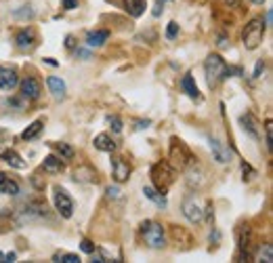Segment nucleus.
I'll return each instance as SVG.
<instances>
[{"mask_svg":"<svg viewBox=\"0 0 273 263\" xmlns=\"http://www.w3.org/2000/svg\"><path fill=\"white\" fill-rule=\"evenodd\" d=\"M181 89L183 93L187 95V97H192V99H200V91H198V85H196V80L192 74H185L181 78Z\"/></svg>","mask_w":273,"mask_h":263,"instance_id":"obj_20","label":"nucleus"},{"mask_svg":"<svg viewBox=\"0 0 273 263\" xmlns=\"http://www.w3.org/2000/svg\"><path fill=\"white\" fill-rule=\"evenodd\" d=\"M53 202H55L57 213L61 215L63 219H69L74 215V200H72V196H69L61 185H55L53 187Z\"/></svg>","mask_w":273,"mask_h":263,"instance_id":"obj_6","label":"nucleus"},{"mask_svg":"<svg viewBox=\"0 0 273 263\" xmlns=\"http://www.w3.org/2000/svg\"><path fill=\"white\" fill-rule=\"evenodd\" d=\"M110 38V32L108 30H93L86 34V44L90 46V49H99V46H103L105 42H108Z\"/></svg>","mask_w":273,"mask_h":263,"instance_id":"obj_17","label":"nucleus"},{"mask_svg":"<svg viewBox=\"0 0 273 263\" xmlns=\"http://www.w3.org/2000/svg\"><path fill=\"white\" fill-rule=\"evenodd\" d=\"M42 128H44V120H34L26 130L21 133V139L23 141H32V139H36L40 133H42Z\"/></svg>","mask_w":273,"mask_h":263,"instance_id":"obj_23","label":"nucleus"},{"mask_svg":"<svg viewBox=\"0 0 273 263\" xmlns=\"http://www.w3.org/2000/svg\"><path fill=\"white\" fill-rule=\"evenodd\" d=\"M7 177H9V175H5V173H0V187H3V183L7 181Z\"/></svg>","mask_w":273,"mask_h":263,"instance_id":"obj_45","label":"nucleus"},{"mask_svg":"<svg viewBox=\"0 0 273 263\" xmlns=\"http://www.w3.org/2000/svg\"><path fill=\"white\" fill-rule=\"evenodd\" d=\"M260 72H265V61H263V59H258V61H256V68H254V78H260Z\"/></svg>","mask_w":273,"mask_h":263,"instance_id":"obj_38","label":"nucleus"},{"mask_svg":"<svg viewBox=\"0 0 273 263\" xmlns=\"http://www.w3.org/2000/svg\"><path fill=\"white\" fill-rule=\"evenodd\" d=\"M15 259H17L15 253H7V255H5V261H15Z\"/></svg>","mask_w":273,"mask_h":263,"instance_id":"obj_43","label":"nucleus"},{"mask_svg":"<svg viewBox=\"0 0 273 263\" xmlns=\"http://www.w3.org/2000/svg\"><path fill=\"white\" fill-rule=\"evenodd\" d=\"M76 44H78V42H76L74 36H72V34H67V36H65V49H67V51H74V49H76Z\"/></svg>","mask_w":273,"mask_h":263,"instance_id":"obj_37","label":"nucleus"},{"mask_svg":"<svg viewBox=\"0 0 273 263\" xmlns=\"http://www.w3.org/2000/svg\"><path fill=\"white\" fill-rule=\"evenodd\" d=\"M271 133H273V126H271V120H267L265 122V141H267V150L271 152V148H273V137H271Z\"/></svg>","mask_w":273,"mask_h":263,"instance_id":"obj_32","label":"nucleus"},{"mask_svg":"<svg viewBox=\"0 0 273 263\" xmlns=\"http://www.w3.org/2000/svg\"><path fill=\"white\" fill-rule=\"evenodd\" d=\"M76 51V57H82V59H90V53L88 51H82V49H74Z\"/></svg>","mask_w":273,"mask_h":263,"instance_id":"obj_41","label":"nucleus"},{"mask_svg":"<svg viewBox=\"0 0 273 263\" xmlns=\"http://www.w3.org/2000/svg\"><path fill=\"white\" fill-rule=\"evenodd\" d=\"M19 91H21V97L28 99V101H36L40 95H42V85L38 78L34 76H26L19 82Z\"/></svg>","mask_w":273,"mask_h":263,"instance_id":"obj_9","label":"nucleus"},{"mask_svg":"<svg viewBox=\"0 0 273 263\" xmlns=\"http://www.w3.org/2000/svg\"><path fill=\"white\" fill-rule=\"evenodd\" d=\"M80 248L84 250V253H88V255H90V253H93V250L97 248V246H95V244H93V242L88 240V238H82V242H80Z\"/></svg>","mask_w":273,"mask_h":263,"instance_id":"obj_33","label":"nucleus"},{"mask_svg":"<svg viewBox=\"0 0 273 263\" xmlns=\"http://www.w3.org/2000/svg\"><path fill=\"white\" fill-rule=\"evenodd\" d=\"M149 124H151V120H139L135 128H137V130H143V128H147Z\"/></svg>","mask_w":273,"mask_h":263,"instance_id":"obj_40","label":"nucleus"},{"mask_svg":"<svg viewBox=\"0 0 273 263\" xmlns=\"http://www.w3.org/2000/svg\"><path fill=\"white\" fill-rule=\"evenodd\" d=\"M19 85V74L15 68L0 65V91H13Z\"/></svg>","mask_w":273,"mask_h":263,"instance_id":"obj_10","label":"nucleus"},{"mask_svg":"<svg viewBox=\"0 0 273 263\" xmlns=\"http://www.w3.org/2000/svg\"><path fill=\"white\" fill-rule=\"evenodd\" d=\"M174 166L170 162H156L151 166V181H153V187L158 189V192L166 194L168 192V187L174 183Z\"/></svg>","mask_w":273,"mask_h":263,"instance_id":"obj_3","label":"nucleus"},{"mask_svg":"<svg viewBox=\"0 0 273 263\" xmlns=\"http://www.w3.org/2000/svg\"><path fill=\"white\" fill-rule=\"evenodd\" d=\"M217 44L221 46V49H225V46H227V36H225V34L219 36V42H217Z\"/></svg>","mask_w":273,"mask_h":263,"instance_id":"obj_42","label":"nucleus"},{"mask_svg":"<svg viewBox=\"0 0 273 263\" xmlns=\"http://www.w3.org/2000/svg\"><path fill=\"white\" fill-rule=\"evenodd\" d=\"M15 44L17 49L21 51H28V49H34V44H36V32L32 28H23L15 34Z\"/></svg>","mask_w":273,"mask_h":263,"instance_id":"obj_13","label":"nucleus"},{"mask_svg":"<svg viewBox=\"0 0 273 263\" xmlns=\"http://www.w3.org/2000/svg\"><path fill=\"white\" fill-rule=\"evenodd\" d=\"M108 124L112 126L114 133H122V118L120 116H108Z\"/></svg>","mask_w":273,"mask_h":263,"instance_id":"obj_27","label":"nucleus"},{"mask_svg":"<svg viewBox=\"0 0 273 263\" xmlns=\"http://www.w3.org/2000/svg\"><path fill=\"white\" fill-rule=\"evenodd\" d=\"M105 192H108V198H120V189H118L116 185H110Z\"/></svg>","mask_w":273,"mask_h":263,"instance_id":"obj_39","label":"nucleus"},{"mask_svg":"<svg viewBox=\"0 0 273 263\" xmlns=\"http://www.w3.org/2000/svg\"><path fill=\"white\" fill-rule=\"evenodd\" d=\"M42 169L46 173H51V175H57V173H61L65 169V164H63V158H59V156H46L44 162H42Z\"/></svg>","mask_w":273,"mask_h":263,"instance_id":"obj_19","label":"nucleus"},{"mask_svg":"<svg viewBox=\"0 0 273 263\" xmlns=\"http://www.w3.org/2000/svg\"><path fill=\"white\" fill-rule=\"evenodd\" d=\"M78 0H61V9H65V11H74V9H78Z\"/></svg>","mask_w":273,"mask_h":263,"instance_id":"obj_35","label":"nucleus"},{"mask_svg":"<svg viewBox=\"0 0 273 263\" xmlns=\"http://www.w3.org/2000/svg\"><path fill=\"white\" fill-rule=\"evenodd\" d=\"M208 143H210V152H212V156H215V160L219 164H227L229 156H231L227 146H225V143L221 139H217V137H208Z\"/></svg>","mask_w":273,"mask_h":263,"instance_id":"obj_12","label":"nucleus"},{"mask_svg":"<svg viewBox=\"0 0 273 263\" xmlns=\"http://www.w3.org/2000/svg\"><path fill=\"white\" fill-rule=\"evenodd\" d=\"M143 194H145V198L147 200H151V202H156V205L160 207V209H166V194H162V192H158L156 187H151V185H145L143 187Z\"/></svg>","mask_w":273,"mask_h":263,"instance_id":"obj_22","label":"nucleus"},{"mask_svg":"<svg viewBox=\"0 0 273 263\" xmlns=\"http://www.w3.org/2000/svg\"><path fill=\"white\" fill-rule=\"evenodd\" d=\"M235 238H237V259H248L252 255V232L248 225H240L235 230Z\"/></svg>","mask_w":273,"mask_h":263,"instance_id":"obj_7","label":"nucleus"},{"mask_svg":"<svg viewBox=\"0 0 273 263\" xmlns=\"http://www.w3.org/2000/svg\"><path fill=\"white\" fill-rule=\"evenodd\" d=\"M183 215L187 217V221H192V223H202L204 221V209L200 207V202L196 200V194H187L185 200H183Z\"/></svg>","mask_w":273,"mask_h":263,"instance_id":"obj_8","label":"nucleus"},{"mask_svg":"<svg viewBox=\"0 0 273 263\" xmlns=\"http://www.w3.org/2000/svg\"><path fill=\"white\" fill-rule=\"evenodd\" d=\"M176 36H179V23H176V21H170L168 28H166V38H168V40H174Z\"/></svg>","mask_w":273,"mask_h":263,"instance_id":"obj_30","label":"nucleus"},{"mask_svg":"<svg viewBox=\"0 0 273 263\" xmlns=\"http://www.w3.org/2000/svg\"><path fill=\"white\" fill-rule=\"evenodd\" d=\"M13 17H17V19H32L34 17V9L28 5V7H21L19 11H15L13 13Z\"/></svg>","mask_w":273,"mask_h":263,"instance_id":"obj_28","label":"nucleus"},{"mask_svg":"<svg viewBox=\"0 0 273 263\" xmlns=\"http://www.w3.org/2000/svg\"><path fill=\"white\" fill-rule=\"evenodd\" d=\"M265 21L260 17H254L246 23V28L242 32V40H244V46L248 51H254L260 46V42H263V36H265Z\"/></svg>","mask_w":273,"mask_h":263,"instance_id":"obj_4","label":"nucleus"},{"mask_svg":"<svg viewBox=\"0 0 273 263\" xmlns=\"http://www.w3.org/2000/svg\"><path fill=\"white\" fill-rule=\"evenodd\" d=\"M44 63H49V65H53V68H55V65H59V63L55 61V59H51V57H46V59H44Z\"/></svg>","mask_w":273,"mask_h":263,"instance_id":"obj_44","label":"nucleus"},{"mask_svg":"<svg viewBox=\"0 0 273 263\" xmlns=\"http://www.w3.org/2000/svg\"><path fill=\"white\" fill-rule=\"evenodd\" d=\"M55 261H63V263H80V257L76 253H61L55 255Z\"/></svg>","mask_w":273,"mask_h":263,"instance_id":"obj_29","label":"nucleus"},{"mask_svg":"<svg viewBox=\"0 0 273 263\" xmlns=\"http://www.w3.org/2000/svg\"><path fill=\"white\" fill-rule=\"evenodd\" d=\"M240 124L242 128L246 130L248 135H250L252 139H258L260 137V130H258V122H256V118L250 114V112H246L242 118H240Z\"/></svg>","mask_w":273,"mask_h":263,"instance_id":"obj_16","label":"nucleus"},{"mask_svg":"<svg viewBox=\"0 0 273 263\" xmlns=\"http://www.w3.org/2000/svg\"><path fill=\"white\" fill-rule=\"evenodd\" d=\"M170 160H172L174 169H187L189 164L196 162L194 154L189 152V148L185 146L181 139H176V137L170 139Z\"/></svg>","mask_w":273,"mask_h":263,"instance_id":"obj_5","label":"nucleus"},{"mask_svg":"<svg viewBox=\"0 0 273 263\" xmlns=\"http://www.w3.org/2000/svg\"><path fill=\"white\" fill-rule=\"evenodd\" d=\"M46 85H49V91L53 93L55 99H63L65 97V82L59 76H49V78H46Z\"/></svg>","mask_w":273,"mask_h":263,"instance_id":"obj_18","label":"nucleus"},{"mask_svg":"<svg viewBox=\"0 0 273 263\" xmlns=\"http://www.w3.org/2000/svg\"><path fill=\"white\" fill-rule=\"evenodd\" d=\"M21 99H23V97H21ZM21 99H15V97L5 99V105H7V107L13 105V107H17V110H23V101H21Z\"/></svg>","mask_w":273,"mask_h":263,"instance_id":"obj_34","label":"nucleus"},{"mask_svg":"<svg viewBox=\"0 0 273 263\" xmlns=\"http://www.w3.org/2000/svg\"><path fill=\"white\" fill-rule=\"evenodd\" d=\"M0 160H5L9 166H13V169H17V171H23V169L28 166V164H26V160H23L13 148H5V150H0Z\"/></svg>","mask_w":273,"mask_h":263,"instance_id":"obj_14","label":"nucleus"},{"mask_svg":"<svg viewBox=\"0 0 273 263\" xmlns=\"http://www.w3.org/2000/svg\"><path fill=\"white\" fill-rule=\"evenodd\" d=\"M55 150H57V154H59V158H63V160H72L74 158V148L72 146H69V143H55V146H53Z\"/></svg>","mask_w":273,"mask_h":263,"instance_id":"obj_24","label":"nucleus"},{"mask_svg":"<svg viewBox=\"0 0 273 263\" xmlns=\"http://www.w3.org/2000/svg\"><path fill=\"white\" fill-rule=\"evenodd\" d=\"M166 3H168V0H156V7H153V17H160V15H162Z\"/></svg>","mask_w":273,"mask_h":263,"instance_id":"obj_36","label":"nucleus"},{"mask_svg":"<svg viewBox=\"0 0 273 263\" xmlns=\"http://www.w3.org/2000/svg\"><path fill=\"white\" fill-rule=\"evenodd\" d=\"M0 261H5V253H0Z\"/></svg>","mask_w":273,"mask_h":263,"instance_id":"obj_47","label":"nucleus"},{"mask_svg":"<svg viewBox=\"0 0 273 263\" xmlns=\"http://www.w3.org/2000/svg\"><path fill=\"white\" fill-rule=\"evenodd\" d=\"M112 177H114L116 183L128 181V177H130V164L124 158H120V156L112 158Z\"/></svg>","mask_w":273,"mask_h":263,"instance_id":"obj_11","label":"nucleus"},{"mask_svg":"<svg viewBox=\"0 0 273 263\" xmlns=\"http://www.w3.org/2000/svg\"><path fill=\"white\" fill-rule=\"evenodd\" d=\"M252 3H254V5H263V3H265V0H252Z\"/></svg>","mask_w":273,"mask_h":263,"instance_id":"obj_46","label":"nucleus"},{"mask_svg":"<svg viewBox=\"0 0 273 263\" xmlns=\"http://www.w3.org/2000/svg\"><path fill=\"white\" fill-rule=\"evenodd\" d=\"M139 232H141L143 242H145L149 248H164V246H166V234H164V228H162L158 221L145 219L143 223L139 225Z\"/></svg>","mask_w":273,"mask_h":263,"instance_id":"obj_2","label":"nucleus"},{"mask_svg":"<svg viewBox=\"0 0 273 263\" xmlns=\"http://www.w3.org/2000/svg\"><path fill=\"white\" fill-rule=\"evenodd\" d=\"M242 173H244V181H252V179L256 177V171L252 169V166L250 164H242Z\"/></svg>","mask_w":273,"mask_h":263,"instance_id":"obj_31","label":"nucleus"},{"mask_svg":"<svg viewBox=\"0 0 273 263\" xmlns=\"http://www.w3.org/2000/svg\"><path fill=\"white\" fill-rule=\"evenodd\" d=\"M256 259H258V261H265V263H271V261H273V248H271V244H265L263 248H260L258 255H256Z\"/></svg>","mask_w":273,"mask_h":263,"instance_id":"obj_26","label":"nucleus"},{"mask_svg":"<svg viewBox=\"0 0 273 263\" xmlns=\"http://www.w3.org/2000/svg\"><path fill=\"white\" fill-rule=\"evenodd\" d=\"M93 143H95V148H97L99 152H114V150H116V141H114L108 133L97 135V137L93 139Z\"/></svg>","mask_w":273,"mask_h":263,"instance_id":"obj_21","label":"nucleus"},{"mask_svg":"<svg viewBox=\"0 0 273 263\" xmlns=\"http://www.w3.org/2000/svg\"><path fill=\"white\" fill-rule=\"evenodd\" d=\"M204 72H206L208 87H219L223 80H227L231 76V70L221 55H208L204 61Z\"/></svg>","mask_w":273,"mask_h":263,"instance_id":"obj_1","label":"nucleus"},{"mask_svg":"<svg viewBox=\"0 0 273 263\" xmlns=\"http://www.w3.org/2000/svg\"><path fill=\"white\" fill-rule=\"evenodd\" d=\"M122 9L130 17H141L147 9V0H122Z\"/></svg>","mask_w":273,"mask_h":263,"instance_id":"obj_15","label":"nucleus"},{"mask_svg":"<svg viewBox=\"0 0 273 263\" xmlns=\"http://www.w3.org/2000/svg\"><path fill=\"white\" fill-rule=\"evenodd\" d=\"M0 194H7V196H17V194H19V183L15 181V179L7 177V181L3 183V187H0Z\"/></svg>","mask_w":273,"mask_h":263,"instance_id":"obj_25","label":"nucleus"}]
</instances>
